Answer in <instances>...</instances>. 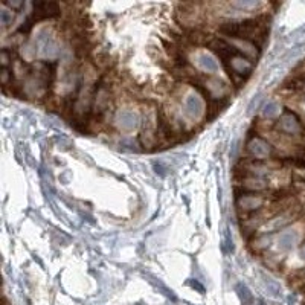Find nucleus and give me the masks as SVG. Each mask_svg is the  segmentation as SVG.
<instances>
[{"mask_svg":"<svg viewBox=\"0 0 305 305\" xmlns=\"http://www.w3.org/2000/svg\"><path fill=\"white\" fill-rule=\"evenodd\" d=\"M198 66L206 72H217L218 70V63L215 61V58L212 55H208V54L198 55Z\"/></svg>","mask_w":305,"mask_h":305,"instance_id":"8","label":"nucleus"},{"mask_svg":"<svg viewBox=\"0 0 305 305\" xmlns=\"http://www.w3.org/2000/svg\"><path fill=\"white\" fill-rule=\"evenodd\" d=\"M60 14V5L55 2H35L34 3V20H43L57 17Z\"/></svg>","mask_w":305,"mask_h":305,"instance_id":"2","label":"nucleus"},{"mask_svg":"<svg viewBox=\"0 0 305 305\" xmlns=\"http://www.w3.org/2000/svg\"><path fill=\"white\" fill-rule=\"evenodd\" d=\"M185 107H186V113L189 116L197 118V116H200V113L203 110V102L198 96H195V95H191V96H188Z\"/></svg>","mask_w":305,"mask_h":305,"instance_id":"6","label":"nucleus"},{"mask_svg":"<svg viewBox=\"0 0 305 305\" xmlns=\"http://www.w3.org/2000/svg\"><path fill=\"white\" fill-rule=\"evenodd\" d=\"M296 241H298V234L294 230H287V232L281 234L279 237V247L284 250H289L296 244Z\"/></svg>","mask_w":305,"mask_h":305,"instance_id":"7","label":"nucleus"},{"mask_svg":"<svg viewBox=\"0 0 305 305\" xmlns=\"http://www.w3.org/2000/svg\"><path fill=\"white\" fill-rule=\"evenodd\" d=\"M11 20H13V16L9 14L8 11H3V13H2V25H3V26H8Z\"/></svg>","mask_w":305,"mask_h":305,"instance_id":"12","label":"nucleus"},{"mask_svg":"<svg viewBox=\"0 0 305 305\" xmlns=\"http://www.w3.org/2000/svg\"><path fill=\"white\" fill-rule=\"evenodd\" d=\"M262 113H264L266 118H273V116H276V114L279 113V106L276 102L270 101L267 106L264 107V110H262Z\"/></svg>","mask_w":305,"mask_h":305,"instance_id":"10","label":"nucleus"},{"mask_svg":"<svg viewBox=\"0 0 305 305\" xmlns=\"http://www.w3.org/2000/svg\"><path fill=\"white\" fill-rule=\"evenodd\" d=\"M189 286H191L193 289H195V290H198L200 293H205V287L202 286V284H200V282H197L195 279H189Z\"/></svg>","mask_w":305,"mask_h":305,"instance_id":"11","label":"nucleus"},{"mask_svg":"<svg viewBox=\"0 0 305 305\" xmlns=\"http://www.w3.org/2000/svg\"><path fill=\"white\" fill-rule=\"evenodd\" d=\"M249 151L255 157H258V159H264V157L270 156V146L267 142L257 138L249 144Z\"/></svg>","mask_w":305,"mask_h":305,"instance_id":"4","label":"nucleus"},{"mask_svg":"<svg viewBox=\"0 0 305 305\" xmlns=\"http://www.w3.org/2000/svg\"><path fill=\"white\" fill-rule=\"evenodd\" d=\"M237 293H238L241 302H243L244 305H252V304H254V296H252L250 290L244 286V284H238V286H237Z\"/></svg>","mask_w":305,"mask_h":305,"instance_id":"9","label":"nucleus"},{"mask_svg":"<svg viewBox=\"0 0 305 305\" xmlns=\"http://www.w3.org/2000/svg\"><path fill=\"white\" fill-rule=\"evenodd\" d=\"M116 122L118 125L122 128V130H133L138 127V114H136L134 112H130V110H124V112H119L118 116H116Z\"/></svg>","mask_w":305,"mask_h":305,"instance_id":"3","label":"nucleus"},{"mask_svg":"<svg viewBox=\"0 0 305 305\" xmlns=\"http://www.w3.org/2000/svg\"><path fill=\"white\" fill-rule=\"evenodd\" d=\"M279 128H281L282 131H286V133H298V131L301 130L299 122H298L296 116H294V114L290 113V112H287V113L281 118Z\"/></svg>","mask_w":305,"mask_h":305,"instance_id":"5","label":"nucleus"},{"mask_svg":"<svg viewBox=\"0 0 305 305\" xmlns=\"http://www.w3.org/2000/svg\"><path fill=\"white\" fill-rule=\"evenodd\" d=\"M220 31L227 37L244 38L247 41L258 38V37L264 38L267 34V29L259 31V23L257 18L243 20V22H235V23H225L220 26Z\"/></svg>","mask_w":305,"mask_h":305,"instance_id":"1","label":"nucleus"}]
</instances>
